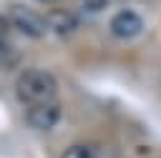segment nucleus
<instances>
[{
    "label": "nucleus",
    "instance_id": "nucleus-3",
    "mask_svg": "<svg viewBox=\"0 0 161 158\" xmlns=\"http://www.w3.org/2000/svg\"><path fill=\"white\" fill-rule=\"evenodd\" d=\"M63 118V105L58 98L43 100V103H33L25 108V123L33 130H53Z\"/></svg>",
    "mask_w": 161,
    "mask_h": 158
},
{
    "label": "nucleus",
    "instance_id": "nucleus-5",
    "mask_svg": "<svg viewBox=\"0 0 161 158\" xmlns=\"http://www.w3.org/2000/svg\"><path fill=\"white\" fill-rule=\"evenodd\" d=\"M45 20H48V33L55 35V38H60V40L70 38V35L78 30V15L70 13V10H65V8L50 10V13L45 15Z\"/></svg>",
    "mask_w": 161,
    "mask_h": 158
},
{
    "label": "nucleus",
    "instance_id": "nucleus-7",
    "mask_svg": "<svg viewBox=\"0 0 161 158\" xmlns=\"http://www.w3.org/2000/svg\"><path fill=\"white\" fill-rule=\"evenodd\" d=\"M13 65H18V53L10 50L8 40H3V68H13Z\"/></svg>",
    "mask_w": 161,
    "mask_h": 158
},
{
    "label": "nucleus",
    "instance_id": "nucleus-4",
    "mask_svg": "<svg viewBox=\"0 0 161 158\" xmlns=\"http://www.w3.org/2000/svg\"><path fill=\"white\" fill-rule=\"evenodd\" d=\"M108 28H111V33H113L118 40H131V38L141 35V30H143V18H141L136 10L123 8V10H118V13L111 18Z\"/></svg>",
    "mask_w": 161,
    "mask_h": 158
},
{
    "label": "nucleus",
    "instance_id": "nucleus-8",
    "mask_svg": "<svg viewBox=\"0 0 161 158\" xmlns=\"http://www.w3.org/2000/svg\"><path fill=\"white\" fill-rule=\"evenodd\" d=\"M40 3H53V0H40Z\"/></svg>",
    "mask_w": 161,
    "mask_h": 158
},
{
    "label": "nucleus",
    "instance_id": "nucleus-6",
    "mask_svg": "<svg viewBox=\"0 0 161 158\" xmlns=\"http://www.w3.org/2000/svg\"><path fill=\"white\" fill-rule=\"evenodd\" d=\"M60 158H96V153H93V148L86 145V143H73V145H68V148L60 153Z\"/></svg>",
    "mask_w": 161,
    "mask_h": 158
},
{
    "label": "nucleus",
    "instance_id": "nucleus-2",
    "mask_svg": "<svg viewBox=\"0 0 161 158\" xmlns=\"http://www.w3.org/2000/svg\"><path fill=\"white\" fill-rule=\"evenodd\" d=\"M5 25H10L18 35L28 40H43L48 33V20L45 15L35 13L28 5H10L5 13Z\"/></svg>",
    "mask_w": 161,
    "mask_h": 158
},
{
    "label": "nucleus",
    "instance_id": "nucleus-1",
    "mask_svg": "<svg viewBox=\"0 0 161 158\" xmlns=\"http://www.w3.org/2000/svg\"><path fill=\"white\" fill-rule=\"evenodd\" d=\"M15 95L23 105L58 98V78L45 68H25L15 80Z\"/></svg>",
    "mask_w": 161,
    "mask_h": 158
}]
</instances>
